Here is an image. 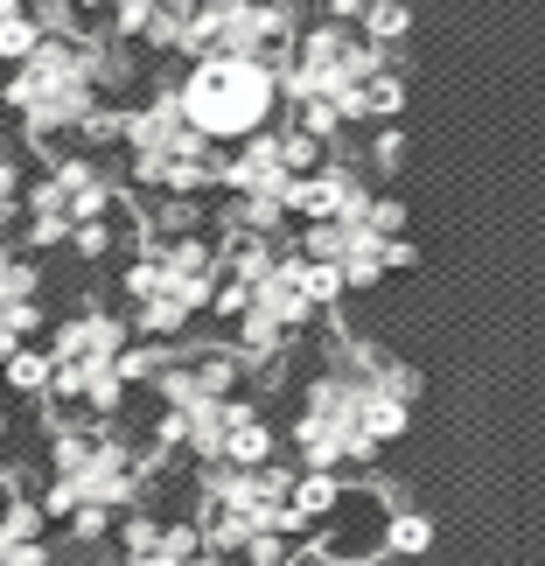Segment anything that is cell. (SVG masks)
Instances as JSON below:
<instances>
[{"label": "cell", "instance_id": "cell-20", "mask_svg": "<svg viewBox=\"0 0 545 566\" xmlns=\"http://www.w3.org/2000/svg\"><path fill=\"white\" fill-rule=\"evenodd\" d=\"M35 42H42V29H35L29 0H0V71H14V63L29 56Z\"/></svg>", "mask_w": 545, "mask_h": 566}, {"label": "cell", "instance_id": "cell-18", "mask_svg": "<svg viewBox=\"0 0 545 566\" xmlns=\"http://www.w3.org/2000/svg\"><path fill=\"white\" fill-rule=\"evenodd\" d=\"M29 147L14 140V126H0V238H14L21 224V189H29Z\"/></svg>", "mask_w": 545, "mask_h": 566}, {"label": "cell", "instance_id": "cell-24", "mask_svg": "<svg viewBox=\"0 0 545 566\" xmlns=\"http://www.w3.org/2000/svg\"><path fill=\"white\" fill-rule=\"evenodd\" d=\"M350 566H399V559H350Z\"/></svg>", "mask_w": 545, "mask_h": 566}, {"label": "cell", "instance_id": "cell-9", "mask_svg": "<svg viewBox=\"0 0 545 566\" xmlns=\"http://www.w3.org/2000/svg\"><path fill=\"white\" fill-rule=\"evenodd\" d=\"M134 231H140L134 196H126L119 168L105 161V155L63 147V155H42L29 168L14 245H29V252H77V259H113V245H134Z\"/></svg>", "mask_w": 545, "mask_h": 566}, {"label": "cell", "instance_id": "cell-12", "mask_svg": "<svg viewBox=\"0 0 545 566\" xmlns=\"http://www.w3.org/2000/svg\"><path fill=\"white\" fill-rule=\"evenodd\" d=\"M329 147L308 140L301 126L273 119L266 134L224 147L217 161V189H224V224H245V231H294V210H301V189L322 168Z\"/></svg>", "mask_w": 545, "mask_h": 566}, {"label": "cell", "instance_id": "cell-5", "mask_svg": "<svg viewBox=\"0 0 545 566\" xmlns=\"http://www.w3.org/2000/svg\"><path fill=\"white\" fill-rule=\"evenodd\" d=\"M406 105V71L399 50H378L357 21H301L287 56H280V113L308 140L329 147L336 134L391 126Z\"/></svg>", "mask_w": 545, "mask_h": 566}, {"label": "cell", "instance_id": "cell-15", "mask_svg": "<svg viewBox=\"0 0 545 566\" xmlns=\"http://www.w3.org/2000/svg\"><path fill=\"white\" fill-rule=\"evenodd\" d=\"M42 294H50L42 259L29 245H14V238H0V364L42 343V329H50V301Z\"/></svg>", "mask_w": 545, "mask_h": 566}, {"label": "cell", "instance_id": "cell-17", "mask_svg": "<svg viewBox=\"0 0 545 566\" xmlns=\"http://www.w3.org/2000/svg\"><path fill=\"white\" fill-rule=\"evenodd\" d=\"M0 566H56V532L21 483H0Z\"/></svg>", "mask_w": 545, "mask_h": 566}, {"label": "cell", "instance_id": "cell-14", "mask_svg": "<svg viewBox=\"0 0 545 566\" xmlns=\"http://www.w3.org/2000/svg\"><path fill=\"white\" fill-rule=\"evenodd\" d=\"M168 98L224 155V147L266 134L280 119V71L273 63H252V56H189L176 71V84H168Z\"/></svg>", "mask_w": 545, "mask_h": 566}, {"label": "cell", "instance_id": "cell-8", "mask_svg": "<svg viewBox=\"0 0 545 566\" xmlns=\"http://www.w3.org/2000/svg\"><path fill=\"white\" fill-rule=\"evenodd\" d=\"M42 357H50V391H42V420H119L134 391L155 371L161 343H134L119 308L105 301H77L42 329Z\"/></svg>", "mask_w": 545, "mask_h": 566}, {"label": "cell", "instance_id": "cell-4", "mask_svg": "<svg viewBox=\"0 0 545 566\" xmlns=\"http://www.w3.org/2000/svg\"><path fill=\"white\" fill-rule=\"evenodd\" d=\"M126 92H134V50L92 29H71V35H42L0 77V119L35 155H63V147L98 155V147H113Z\"/></svg>", "mask_w": 545, "mask_h": 566}, {"label": "cell", "instance_id": "cell-21", "mask_svg": "<svg viewBox=\"0 0 545 566\" xmlns=\"http://www.w3.org/2000/svg\"><path fill=\"white\" fill-rule=\"evenodd\" d=\"M357 29L378 42V50H406L412 14H406V0H364V8H357Z\"/></svg>", "mask_w": 545, "mask_h": 566}, {"label": "cell", "instance_id": "cell-3", "mask_svg": "<svg viewBox=\"0 0 545 566\" xmlns=\"http://www.w3.org/2000/svg\"><path fill=\"white\" fill-rule=\"evenodd\" d=\"M336 308V287L308 266V252L294 245V231H245L217 224V301L210 315L224 322V350L245 371H280L308 329Z\"/></svg>", "mask_w": 545, "mask_h": 566}, {"label": "cell", "instance_id": "cell-11", "mask_svg": "<svg viewBox=\"0 0 545 566\" xmlns=\"http://www.w3.org/2000/svg\"><path fill=\"white\" fill-rule=\"evenodd\" d=\"M113 147H119V182H126L134 203H203L217 189V161H224L182 119V105L168 98V84L119 105Z\"/></svg>", "mask_w": 545, "mask_h": 566}, {"label": "cell", "instance_id": "cell-10", "mask_svg": "<svg viewBox=\"0 0 545 566\" xmlns=\"http://www.w3.org/2000/svg\"><path fill=\"white\" fill-rule=\"evenodd\" d=\"M119 315L134 343H189L217 301V224L189 231H134L119 252Z\"/></svg>", "mask_w": 545, "mask_h": 566}, {"label": "cell", "instance_id": "cell-1", "mask_svg": "<svg viewBox=\"0 0 545 566\" xmlns=\"http://www.w3.org/2000/svg\"><path fill=\"white\" fill-rule=\"evenodd\" d=\"M412 412H420V371L406 357L364 336H329L322 364L294 385L280 441L294 448V469L350 483L412 427Z\"/></svg>", "mask_w": 545, "mask_h": 566}, {"label": "cell", "instance_id": "cell-2", "mask_svg": "<svg viewBox=\"0 0 545 566\" xmlns=\"http://www.w3.org/2000/svg\"><path fill=\"white\" fill-rule=\"evenodd\" d=\"M140 391L155 406V420L140 433L155 462L182 454L196 475H210V469H252L280 454L273 412L224 343H168Z\"/></svg>", "mask_w": 545, "mask_h": 566}, {"label": "cell", "instance_id": "cell-23", "mask_svg": "<svg viewBox=\"0 0 545 566\" xmlns=\"http://www.w3.org/2000/svg\"><path fill=\"white\" fill-rule=\"evenodd\" d=\"M8 427H14V406H8V391H0V441H8Z\"/></svg>", "mask_w": 545, "mask_h": 566}, {"label": "cell", "instance_id": "cell-19", "mask_svg": "<svg viewBox=\"0 0 545 566\" xmlns=\"http://www.w3.org/2000/svg\"><path fill=\"white\" fill-rule=\"evenodd\" d=\"M0 391L42 406V391H50V357H42V343H29V350H14L8 364H0Z\"/></svg>", "mask_w": 545, "mask_h": 566}, {"label": "cell", "instance_id": "cell-16", "mask_svg": "<svg viewBox=\"0 0 545 566\" xmlns=\"http://www.w3.org/2000/svg\"><path fill=\"white\" fill-rule=\"evenodd\" d=\"M113 566H217L203 553V538H196L189 517H168V511H126L113 525Z\"/></svg>", "mask_w": 545, "mask_h": 566}, {"label": "cell", "instance_id": "cell-6", "mask_svg": "<svg viewBox=\"0 0 545 566\" xmlns=\"http://www.w3.org/2000/svg\"><path fill=\"white\" fill-rule=\"evenodd\" d=\"M155 454L126 420H42L35 511L63 546H105L126 511L155 490Z\"/></svg>", "mask_w": 545, "mask_h": 566}, {"label": "cell", "instance_id": "cell-13", "mask_svg": "<svg viewBox=\"0 0 545 566\" xmlns=\"http://www.w3.org/2000/svg\"><path fill=\"white\" fill-rule=\"evenodd\" d=\"M294 245L308 252V266L343 294H370V287H385L391 273L412 259V224H406V203L391 189H370L357 196L350 210H336V217H322V224H301L294 231Z\"/></svg>", "mask_w": 545, "mask_h": 566}, {"label": "cell", "instance_id": "cell-7", "mask_svg": "<svg viewBox=\"0 0 545 566\" xmlns=\"http://www.w3.org/2000/svg\"><path fill=\"white\" fill-rule=\"evenodd\" d=\"M322 475L294 462H252V469H210L196 475V511L189 525L217 566H280L308 538L322 511Z\"/></svg>", "mask_w": 545, "mask_h": 566}, {"label": "cell", "instance_id": "cell-22", "mask_svg": "<svg viewBox=\"0 0 545 566\" xmlns=\"http://www.w3.org/2000/svg\"><path fill=\"white\" fill-rule=\"evenodd\" d=\"M364 0H322V14H336V21H357Z\"/></svg>", "mask_w": 545, "mask_h": 566}]
</instances>
